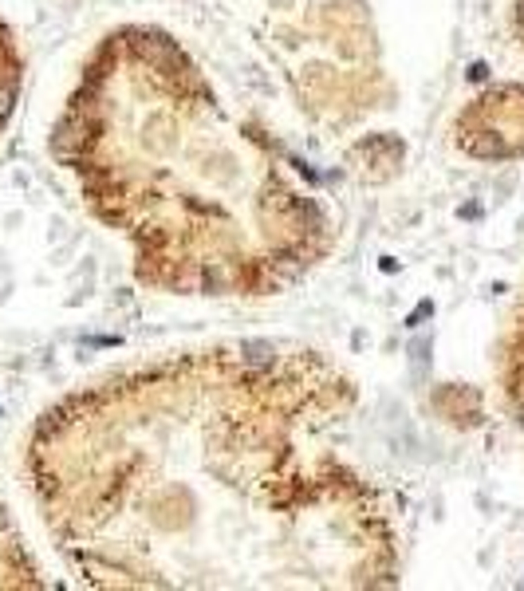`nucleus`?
Listing matches in <instances>:
<instances>
[{"label": "nucleus", "instance_id": "f257e3e1", "mask_svg": "<svg viewBox=\"0 0 524 591\" xmlns=\"http://www.w3.org/2000/svg\"><path fill=\"white\" fill-rule=\"evenodd\" d=\"M351 402L307 355L170 359L51 410L36 489L95 587H378L395 532L339 453Z\"/></svg>", "mask_w": 524, "mask_h": 591}, {"label": "nucleus", "instance_id": "f03ea898", "mask_svg": "<svg viewBox=\"0 0 524 591\" xmlns=\"http://www.w3.org/2000/svg\"><path fill=\"white\" fill-rule=\"evenodd\" d=\"M91 205L139 249V276L189 296H264L327 252V221L268 142L213 103L170 36L103 44L56 134Z\"/></svg>", "mask_w": 524, "mask_h": 591}, {"label": "nucleus", "instance_id": "7ed1b4c3", "mask_svg": "<svg viewBox=\"0 0 524 591\" xmlns=\"http://www.w3.org/2000/svg\"><path fill=\"white\" fill-rule=\"evenodd\" d=\"M457 138L473 158L501 162L524 154V83L485 91L457 119Z\"/></svg>", "mask_w": 524, "mask_h": 591}]
</instances>
